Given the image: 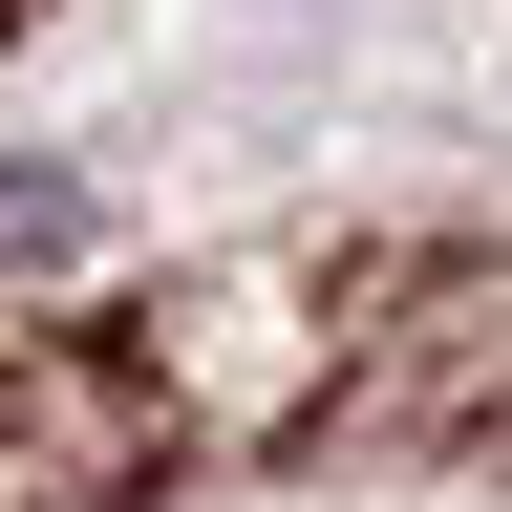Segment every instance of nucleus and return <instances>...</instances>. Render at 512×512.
<instances>
[{
  "instance_id": "1",
  "label": "nucleus",
  "mask_w": 512,
  "mask_h": 512,
  "mask_svg": "<svg viewBox=\"0 0 512 512\" xmlns=\"http://www.w3.org/2000/svg\"><path fill=\"white\" fill-rule=\"evenodd\" d=\"M0 235H22V256H64V235H86V214H64V192H43V171H0Z\"/></svg>"
}]
</instances>
